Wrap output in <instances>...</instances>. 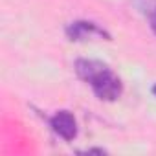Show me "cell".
<instances>
[{
	"label": "cell",
	"mask_w": 156,
	"mask_h": 156,
	"mask_svg": "<svg viewBox=\"0 0 156 156\" xmlns=\"http://www.w3.org/2000/svg\"><path fill=\"white\" fill-rule=\"evenodd\" d=\"M66 35L70 41H88V39H107L110 41V35L99 28L94 22H87V20H77L72 22L66 28Z\"/></svg>",
	"instance_id": "cell-2"
},
{
	"label": "cell",
	"mask_w": 156,
	"mask_h": 156,
	"mask_svg": "<svg viewBox=\"0 0 156 156\" xmlns=\"http://www.w3.org/2000/svg\"><path fill=\"white\" fill-rule=\"evenodd\" d=\"M152 94H154V96H156V87H152Z\"/></svg>",
	"instance_id": "cell-7"
},
{
	"label": "cell",
	"mask_w": 156,
	"mask_h": 156,
	"mask_svg": "<svg viewBox=\"0 0 156 156\" xmlns=\"http://www.w3.org/2000/svg\"><path fill=\"white\" fill-rule=\"evenodd\" d=\"M107 64H103V62H99V61H94V59H79L75 62V72H77V75L81 77L83 81H90L92 77L99 72V70H103Z\"/></svg>",
	"instance_id": "cell-4"
},
{
	"label": "cell",
	"mask_w": 156,
	"mask_h": 156,
	"mask_svg": "<svg viewBox=\"0 0 156 156\" xmlns=\"http://www.w3.org/2000/svg\"><path fill=\"white\" fill-rule=\"evenodd\" d=\"M50 125H51L53 132H55L57 136H61L62 140H66V141H72V140L77 136V121H75L73 114L68 112V110L57 112V114L50 119Z\"/></svg>",
	"instance_id": "cell-3"
},
{
	"label": "cell",
	"mask_w": 156,
	"mask_h": 156,
	"mask_svg": "<svg viewBox=\"0 0 156 156\" xmlns=\"http://www.w3.org/2000/svg\"><path fill=\"white\" fill-rule=\"evenodd\" d=\"M151 28H152V31L156 33V9L151 13Z\"/></svg>",
	"instance_id": "cell-6"
},
{
	"label": "cell",
	"mask_w": 156,
	"mask_h": 156,
	"mask_svg": "<svg viewBox=\"0 0 156 156\" xmlns=\"http://www.w3.org/2000/svg\"><path fill=\"white\" fill-rule=\"evenodd\" d=\"M134 4H136V8L141 11V13H152L154 9H156V0H134Z\"/></svg>",
	"instance_id": "cell-5"
},
{
	"label": "cell",
	"mask_w": 156,
	"mask_h": 156,
	"mask_svg": "<svg viewBox=\"0 0 156 156\" xmlns=\"http://www.w3.org/2000/svg\"><path fill=\"white\" fill-rule=\"evenodd\" d=\"M88 83H90L94 94L99 99H103V101H116L121 96V92H123V85L119 81V77L108 66L99 70Z\"/></svg>",
	"instance_id": "cell-1"
}]
</instances>
